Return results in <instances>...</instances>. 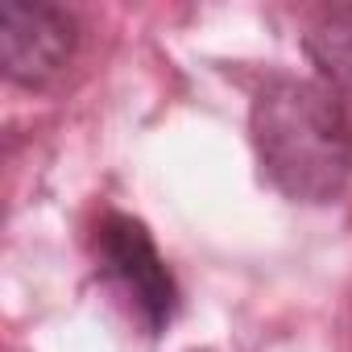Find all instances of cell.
I'll use <instances>...</instances> for the list:
<instances>
[{
	"instance_id": "6da1fadb",
	"label": "cell",
	"mask_w": 352,
	"mask_h": 352,
	"mask_svg": "<svg viewBox=\"0 0 352 352\" xmlns=\"http://www.w3.org/2000/svg\"><path fill=\"white\" fill-rule=\"evenodd\" d=\"M249 133L265 179L294 204H331L352 179V120L327 83L265 79L249 108Z\"/></svg>"
},
{
	"instance_id": "3957f363",
	"label": "cell",
	"mask_w": 352,
	"mask_h": 352,
	"mask_svg": "<svg viewBox=\"0 0 352 352\" xmlns=\"http://www.w3.org/2000/svg\"><path fill=\"white\" fill-rule=\"evenodd\" d=\"M79 46V25L67 9L46 0H9L0 9V54L5 75L21 87H46L58 79Z\"/></svg>"
},
{
	"instance_id": "277c9868",
	"label": "cell",
	"mask_w": 352,
	"mask_h": 352,
	"mask_svg": "<svg viewBox=\"0 0 352 352\" xmlns=\"http://www.w3.org/2000/svg\"><path fill=\"white\" fill-rule=\"evenodd\" d=\"M307 54L331 91L352 96V5H336L307 30Z\"/></svg>"
},
{
	"instance_id": "7a4b0ae2",
	"label": "cell",
	"mask_w": 352,
	"mask_h": 352,
	"mask_svg": "<svg viewBox=\"0 0 352 352\" xmlns=\"http://www.w3.org/2000/svg\"><path fill=\"white\" fill-rule=\"evenodd\" d=\"M96 265L100 274L116 286V294L129 302L133 319L149 331L162 336L179 311V282H174L166 257L157 253L149 228L124 212H108L96 224Z\"/></svg>"
}]
</instances>
